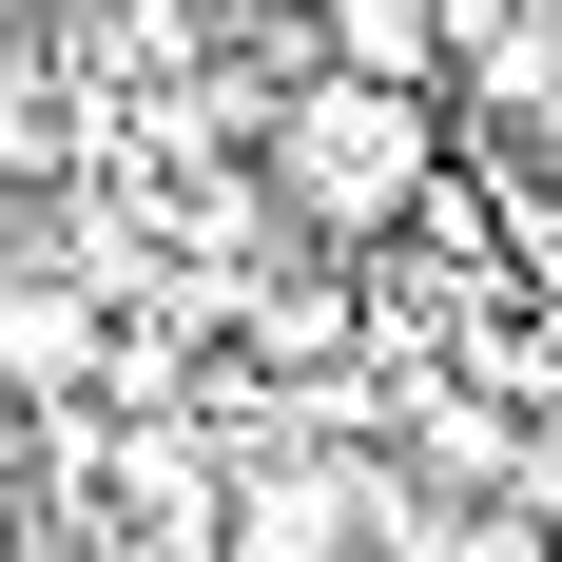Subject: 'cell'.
Returning a JSON list of instances; mask_svg holds the SVG:
<instances>
[{
    "mask_svg": "<svg viewBox=\"0 0 562 562\" xmlns=\"http://www.w3.org/2000/svg\"><path fill=\"white\" fill-rule=\"evenodd\" d=\"M98 369H116L98 291H78V272H0V389H20V407H58V389H98Z\"/></svg>",
    "mask_w": 562,
    "mask_h": 562,
    "instance_id": "cell-2",
    "label": "cell"
},
{
    "mask_svg": "<svg viewBox=\"0 0 562 562\" xmlns=\"http://www.w3.org/2000/svg\"><path fill=\"white\" fill-rule=\"evenodd\" d=\"M233 562H349L330 485H291V465H252V485H233Z\"/></svg>",
    "mask_w": 562,
    "mask_h": 562,
    "instance_id": "cell-4",
    "label": "cell"
},
{
    "mask_svg": "<svg viewBox=\"0 0 562 562\" xmlns=\"http://www.w3.org/2000/svg\"><path fill=\"white\" fill-rule=\"evenodd\" d=\"M291 40L369 58V78H427V58H447V0H291Z\"/></svg>",
    "mask_w": 562,
    "mask_h": 562,
    "instance_id": "cell-3",
    "label": "cell"
},
{
    "mask_svg": "<svg viewBox=\"0 0 562 562\" xmlns=\"http://www.w3.org/2000/svg\"><path fill=\"white\" fill-rule=\"evenodd\" d=\"M252 175H272L291 233H330V252H389V233L447 214V116H427V78H369V58H311L272 98V136H252Z\"/></svg>",
    "mask_w": 562,
    "mask_h": 562,
    "instance_id": "cell-1",
    "label": "cell"
}]
</instances>
